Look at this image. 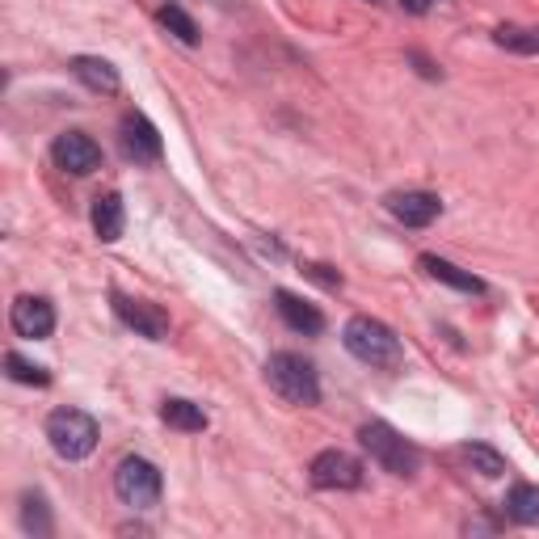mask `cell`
<instances>
[{"mask_svg":"<svg viewBox=\"0 0 539 539\" xmlns=\"http://www.w3.org/2000/svg\"><path fill=\"white\" fill-rule=\"evenodd\" d=\"M342 342L358 363H367V367L392 371V367H401V358H405L401 337H396L384 321H375V316H350L342 329Z\"/></svg>","mask_w":539,"mask_h":539,"instance_id":"6da1fadb","label":"cell"},{"mask_svg":"<svg viewBox=\"0 0 539 539\" xmlns=\"http://www.w3.org/2000/svg\"><path fill=\"white\" fill-rule=\"evenodd\" d=\"M266 384H270L278 396H283L287 405H299V409L321 405V379H316V367L308 363L304 354H291V350L270 354V363H266Z\"/></svg>","mask_w":539,"mask_h":539,"instance_id":"7a4b0ae2","label":"cell"},{"mask_svg":"<svg viewBox=\"0 0 539 539\" xmlns=\"http://www.w3.org/2000/svg\"><path fill=\"white\" fill-rule=\"evenodd\" d=\"M358 443H363L375 464L392 476H417V468H422V451H417L401 430H392L388 422H367L358 430Z\"/></svg>","mask_w":539,"mask_h":539,"instance_id":"3957f363","label":"cell"},{"mask_svg":"<svg viewBox=\"0 0 539 539\" xmlns=\"http://www.w3.org/2000/svg\"><path fill=\"white\" fill-rule=\"evenodd\" d=\"M47 438L59 459H89L97 451V438H102V430H97V422L85 413V409H55L47 417Z\"/></svg>","mask_w":539,"mask_h":539,"instance_id":"277c9868","label":"cell"},{"mask_svg":"<svg viewBox=\"0 0 539 539\" xmlns=\"http://www.w3.org/2000/svg\"><path fill=\"white\" fill-rule=\"evenodd\" d=\"M114 493H118V502L131 506V510H152L156 502H161V493H165L161 468H156L152 459H144V455H127L123 464H118V472H114Z\"/></svg>","mask_w":539,"mask_h":539,"instance_id":"5b68a950","label":"cell"},{"mask_svg":"<svg viewBox=\"0 0 539 539\" xmlns=\"http://www.w3.org/2000/svg\"><path fill=\"white\" fill-rule=\"evenodd\" d=\"M51 161L72 177H89L93 169H102V148H97V139L85 131H64V135H55V144H51Z\"/></svg>","mask_w":539,"mask_h":539,"instance_id":"8992f818","label":"cell"},{"mask_svg":"<svg viewBox=\"0 0 539 539\" xmlns=\"http://www.w3.org/2000/svg\"><path fill=\"white\" fill-rule=\"evenodd\" d=\"M308 476H312V485L316 489H363V464H358L354 455H346V451H321L312 459V468H308Z\"/></svg>","mask_w":539,"mask_h":539,"instance_id":"52a82bcc","label":"cell"},{"mask_svg":"<svg viewBox=\"0 0 539 539\" xmlns=\"http://www.w3.org/2000/svg\"><path fill=\"white\" fill-rule=\"evenodd\" d=\"M114 312L127 329L148 337V342H169V316L156 304H148V299H131L123 291H114Z\"/></svg>","mask_w":539,"mask_h":539,"instance_id":"ba28073f","label":"cell"},{"mask_svg":"<svg viewBox=\"0 0 539 539\" xmlns=\"http://www.w3.org/2000/svg\"><path fill=\"white\" fill-rule=\"evenodd\" d=\"M118 139H123V152L131 156L135 165H152V161H161V152H165L161 131H156L139 110L123 114V123H118Z\"/></svg>","mask_w":539,"mask_h":539,"instance_id":"9c48e42d","label":"cell"},{"mask_svg":"<svg viewBox=\"0 0 539 539\" xmlns=\"http://www.w3.org/2000/svg\"><path fill=\"white\" fill-rule=\"evenodd\" d=\"M9 321H13V333L17 337L43 342V337L55 333V308H51V299H43V295H17Z\"/></svg>","mask_w":539,"mask_h":539,"instance_id":"30bf717a","label":"cell"},{"mask_svg":"<svg viewBox=\"0 0 539 539\" xmlns=\"http://www.w3.org/2000/svg\"><path fill=\"white\" fill-rule=\"evenodd\" d=\"M388 211H392V219H401L405 228H426L443 215V203H438V194H430V190H396V194H388Z\"/></svg>","mask_w":539,"mask_h":539,"instance_id":"8fae6325","label":"cell"},{"mask_svg":"<svg viewBox=\"0 0 539 539\" xmlns=\"http://www.w3.org/2000/svg\"><path fill=\"white\" fill-rule=\"evenodd\" d=\"M274 308H278V316L287 321V329H295V333H304V337L325 333V316H321V308L308 304L304 295H295V291H274Z\"/></svg>","mask_w":539,"mask_h":539,"instance_id":"7c38bea8","label":"cell"},{"mask_svg":"<svg viewBox=\"0 0 539 539\" xmlns=\"http://www.w3.org/2000/svg\"><path fill=\"white\" fill-rule=\"evenodd\" d=\"M72 76L93 93H118V85H123L118 81V68L102 55H76L72 59Z\"/></svg>","mask_w":539,"mask_h":539,"instance_id":"4fadbf2b","label":"cell"},{"mask_svg":"<svg viewBox=\"0 0 539 539\" xmlns=\"http://www.w3.org/2000/svg\"><path fill=\"white\" fill-rule=\"evenodd\" d=\"M422 266L434 283H447V287H455V291H468V295H485V283L476 274H468V270H459L455 262H447V257H434V253H422Z\"/></svg>","mask_w":539,"mask_h":539,"instance_id":"5bb4252c","label":"cell"},{"mask_svg":"<svg viewBox=\"0 0 539 539\" xmlns=\"http://www.w3.org/2000/svg\"><path fill=\"white\" fill-rule=\"evenodd\" d=\"M123 224H127V211H123V198L114 190L110 194H97L93 198V232L102 236L106 245H114L123 236Z\"/></svg>","mask_w":539,"mask_h":539,"instance_id":"9a60e30c","label":"cell"},{"mask_svg":"<svg viewBox=\"0 0 539 539\" xmlns=\"http://www.w3.org/2000/svg\"><path fill=\"white\" fill-rule=\"evenodd\" d=\"M161 422L182 430V434H198V430H207V413H203V405L182 401V396H169V401L161 405Z\"/></svg>","mask_w":539,"mask_h":539,"instance_id":"2e32d148","label":"cell"},{"mask_svg":"<svg viewBox=\"0 0 539 539\" xmlns=\"http://www.w3.org/2000/svg\"><path fill=\"white\" fill-rule=\"evenodd\" d=\"M506 514L514 523H539V485H514L506 493Z\"/></svg>","mask_w":539,"mask_h":539,"instance_id":"e0dca14e","label":"cell"},{"mask_svg":"<svg viewBox=\"0 0 539 539\" xmlns=\"http://www.w3.org/2000/svg\"><path fill=\"white\" fill-rule=\"evenodd\" d=\"M493 43L514 55H539V26H502L493 30Z\"/></svg>","mask_w":539,"mask_h":539,"instance_id":"ac0fdd59","label":"cell"},{"mask_svg":"<svg viewBox=\"0 0 539 539\" xmlns=\"http://www.w3.org/2000/svg\"><path fill=\"white\" fill-rule=\"evenodd\" d=\"M5 367H9V379H17V384H30V388H47V384H51V371L38 367V363H30V358L17 354V350L5 354Z\"/></svg>","mask_w":539,"mask_h":539,"instance_id":"d6986e66","label":"cell"},{"mask_svg":"<svg viewBox=\"0 0 539 539\" xmlns=\"http://www.w3.org/2000/svg\"><path fill=\"white\" fill-rule=\"evenodd\" d=\"M464 459L472 464V472L489 476V481H497V476H506V459L497 455L493 447H485V443H468V447H464Z\"/></svg>","mask_w":539,"mask_h":539,"instance_id":"ffe728a7","label":"cell"},{"mask_svg":"<svg viewBox=\"0 0 539 539\" xmlns=\"http://www.w3.org/2000/svg\"><path fill=\"white\" fill-rule=\"evenodd\" d=\"M161 26H165L173 38H182L186 47L198 43V26H194V17H190L182 5H165V9H161Z\"/></svg>","mask_w":539,"mask_h":539,"instance_id":"44dd1931","label":"cell"},{"mask_svg":"<svg viewBox=\"0 0 539 539\" xmlns=\"http://www.w3.org/2000/svg\"><path fill=\"white\" fill-rule=\"evenodd\" d=\"M22 527L30 535H51V514H47L43 493H26L22 497Z\"/></svg>","mask_w":539,"mask_h":539,"instance_id":"7402d4cb","label":"cell"},{"mask_svg":"<svg viewBox=\"0 0 539 539\" xmlns=\"http://www.w3.org/2000/svg\"><path fill=\"white\" fill-rule=\"evenodd\" d=\"M308 278H316V283H325V287H342V274H329V266H304Z\"/></svg>","mask_w":539,"mask_h":539,"instance_id":"603a6c76","label":"cell"},{"mask_svg":"<svg viewBox=\"0 0 539 539\" xmlns=\"http://www.w3.org/2000/svg\"><path fill=\"white\" fill-rule=\"evenodd\" d=\"M401 5H405L409 13H426V9L434 5V0H401Z\"/></svg>","mask_w":539,"mask_h":539,"instance_id":"cb8c5ba5","label":"cell"}]
</instances>
